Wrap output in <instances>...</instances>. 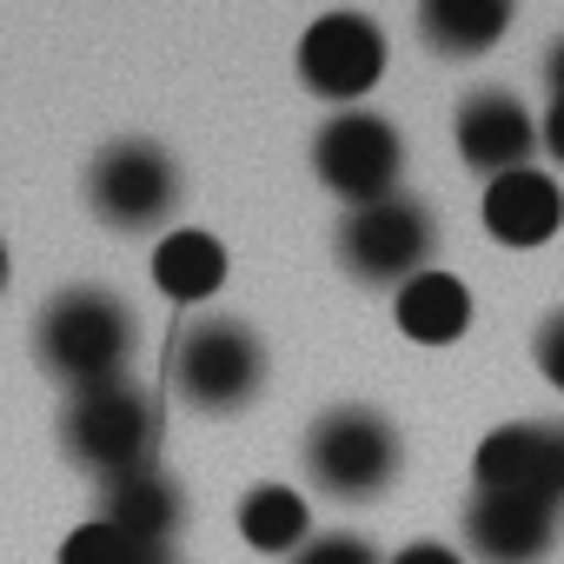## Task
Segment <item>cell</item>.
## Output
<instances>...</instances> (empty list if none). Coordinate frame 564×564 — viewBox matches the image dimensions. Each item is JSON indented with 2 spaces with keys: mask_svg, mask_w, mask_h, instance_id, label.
Wrapping results in <instances>:
<instances>
[{
  "mask_svg": "<svg viewBox=\"0 0 564 564\" xmlns=\"http://www.w3.org/2000/svg\"><path fill=\"white\" fill-rule=\"evenodd\" d=\"M133 352H140V319L107 286H67V293H54L47 313H41V326H34V359L74 399L100 392V386H120L133 372Z\"/></svg>",
  "mask_w": 564,
  "mask_h": 564,
  "instance_id": "1",
  "label": "cell"
},
{
  "mask_svg": "<svg viewBox=\"0 0 564 564\" xmlns=\"http://www.w3.org/2000/svg\"><path fill=\"white\" fill-rule=\"evenodd\" d=\"M405 471V438L372 405H333L306 432V478L339 505H372Z\"/></svg>",
  "mask_w": 564,
  "mask_h": 564,
  "instance_id": "2",
  "label": "cell"
},
{
  "mask_svg": "<svg viewBox=\"0 0 564 564\" xmlns=\"http://www.w3.org/2000/svg\"><path fill=\"white\" fill-rule=\"evenodd\" d=\"M173 392L206 412V419H226V412H246L259 392H265V346L246 319L232 313H206L180 333L173 346Z\"/></svg>",
  "mask_w": 564,
  "mask_h": 564,
  "instance_id": "3",
  "label": "cell"
},
{
  "mask_svg": "<svg viewBox=\"0 0 564 564\" xmlns=\"http://www.w3.org/2000/svg\"><path fill=\"white\" fill-rule=\"evenodd\" d=\"M346 279L359 286H412L419 272H432V252H438V219L425 199L412 193H392L379 206H352L339 219V239H333Z\"/></svg>",
  "mask_w": 564,
  "mask_h": 564,
  "instance_id": "4",
  "label": "cell"
},
{
  "mask_svg": "<svg viewBox=\"0 0 564 564\" xmlns=\"http://www.w3.org/2000/svg\"><path fill=\"white\" fill-rule=\"evenodd\" d=\"M313 173H319V186H326L333 199H346V213H352V206H379V199L405 193V186H399V173H405V140H399V127H392L386 113L346 107V113H333V120L319 127V140H313Z\"/></svg>",
  "mask_w": 564,
  "mask_h": 564,
  "instance_id": "5",
  "label": "cell"
},
{
  "mask_svg": "<svg viewBox=\"0 0 564 564\" xmlns=\"http://www.w3.org/2000/svg\"><path fill=\"white\" fill-rule=\"evenodd\" d=\"M61 452L80 471H94L100 485L153 465V405H147V392L133 379H120V386L67 399V412H61Z\"/></svg>",
  "mask_w": 564,
  "mask_h": 564,
  "instance_id": "6",
  "label": "cell"
},
{
  "mask_svg": "<svg viewBox=\"0 0 564 564\" xmlns=\"http://www.w3.org/2000/svg\"><path fill=\"white\" fill-rule=\"evenodd\" d=\"M87 206L113 232H153L180 213V166L153 140H113L87 166Z\"/></svg>",
  "mask_w": 564,
  "mask_h": 564,
  "instance_id": "7",
  "label": "cell"
},
{
  "mask_svg": "<svg viewBox=\"0 0 564 564\" xmlns=\"http://www.w3.org/2000/svg\"><path fill=\"white\" fill-rule=\"evenodd\" d=\"M300 80L306 94L333 100L339 113L359 107L386 80V28L372 14H319L300 34Z\"/></svg>",
  "mask_w": 564,
  "mask_h": 564,
  "instance_id": "8",
  "label": "cell"
},
{
  "mask_svg": "<svg viewBox=\"0 0 564 564\" xmlns=\"http://www.w3.org/2000/svg\"><path fill=\"white\" fill-rule=\"evenodd\" d=\"M478 491H511L531 505L564 511V425L557 419H511L478 438Z\"/></svg>",
  "mask_w": 564,
  "mask_h": 564,
  "instance_id": "9",
  "label": "cell"
},
{
  "mask_svg": "<svg viewBox=\"0 0 564 564\" xmlns=\"http://www.w3.org/2000/svg\"><path fill=\"white\" fill-rule=\"evenodd\" d=\"M452 140H458V160L471 173L505 180V173H524L531 153L544 147V127L531 120V107L511 94V87H478L458 100V120H452Z\"/></svg>",
  "mask_w": 564,
  "mask_h": 564,
  "instance_id": "10",
  "label": "cell"
},
{
  "mask_svg": "<svg viewBox=\"0 0 564 564\" xmlns=\"http://www.w3.org/2000/svg\"><path fill=\"white\" fill-rule=\"evenodd\" d=\"M557 518L551 505L511 498V491H471L465 498V557L471 564H544L557 551Z\"/></svg>",
  "mask_w": 564,
  "mask_h": 564,
  "instance_id": "11",
  "label": "cell"
},
{
  "mask_svg": "<svg viewBox=\"0 0 564 564\" xmlns=\"http://www.w3.org/2000/svg\"><path fill=\"white\" fill-rule=\"evenodd\" d=\"M478 213H485V232H491L498 246H511V252H531V246L557 239V226H564V193H557V180H551V173L524 166V173H505V180H491Z\"/></svg>",
  "mask_w": 564,
  "mask_h": 564,
  "instance_id": "12",
  "label": "cell"
},
{
  "mask_svg": "<svg viewBox=\"0 0 564 564\" xmlns=\"http://www.w3.org/2000/svg\"><path fill=\"white\" fill-rule=\"evenodd\" d=\"M94 518L127 531V538H140L147 551H166L180 538V524H186V498H180V485L160 465H140V471L100 485V511Z\"/></svg>",
  "mask_w": 564,
  "mask_h": 564,
  "instance_id": "13",
  "label": "cell"
},
{
  "mask_svg": "<svg viewBox=\"0 0 564 564\" xmlns=\"http://www.w3.org/2000/svg\"><path fill=\"white\" fill-rule=\"evenodd\" d=\"M392 319H399V333L412 346H458L471 333V293H465L458 272L432 265V272L412 279V286L392 293Z\"/></svg>",
  "mask_w": 564,
  "mask_h": 564,
  "instance_id": "14",
  "label": "cell"
},
{
  "mask_svg": "<svg viewBox=\"0 0 564 564\" xmlns=\"http://www.w3.org/2000/svg\"><path fill=\"white\" fill-rule=\"evenodd\" d=\"M153 286L173 300V306H199L226 286V246L199 226H173L160 246H153Z\"/></svg>",
  "mask_w": 564,
  "mask_h": 564,
  "instance_id": "15",
  "label": "cell"
},
{
  "mask_svg": "<svg viewBox=\"0 0 564 564\" xmlns=\"http://www.w3.org/2000/svg\"><path fill=\"white\" fill-rule=\"evenodd\" d=\"M511 8L505 0H425L419 8V34L438 61H478L505 41Z\"/></svg>",
  "mask_w": 564,
  "mask_h": 564,
  "instance_id": "16",
  "label": "cell"
},
{
  "mask_svg": "<svg viewBox=\"0 0 564 564\" xmlns=\"http://www.w3.org/2000/svg\"><path fill=\"white\" fill-rule=\"evenodd\" d=\"M239 538L252 544V551H265V557H293L306 538H313V524H306V498L293 491V485H252L246 498H239Z\"/></svg>",
  "mask_w": 564,
  "mask_h": 564,
  "instance_id": "17",
  "label": "cell"
},
{
  "mask_svg": "<svg viewBox=\"0 0 564 564\" xmlns=\"http://www.w3.org/2000/svg\"><path fill=\"white\" fill-rule=\"evenodd\" d=\"M160 557H166V551H147L140 538H127V531H113V524H100V518L74 524L67 544H61V564H160Z\"/></svg>",
  "mask_w": 564,
  "mask_h": 564,
  "instance_id": "18",
  "label": "cell"
},
{
  "mask_svg": "<svg viewBox=\"0 0 564 564\" xmlns=\"http://www.w3.org/2000/svg\"><path fill=\"white\" fill-rule=\"evenodd\" d=\"M286 564H386V557H379L359 531H313Z\"/></svg>",
  "mask_w": 564,
  "mask_h": 564,
  "instance_id": "19",
  "label": "cell"
},
{
  "mask_svg": "<svg viewBox=\"0 0 564 564\" xmlns=\"http://www.w3.org/2000/svg\"><path fill=\"white\" fill-rule=\"evenodd\" d=\"M531 359H538L544 386L564 392V306H551V313L538 319V333H531Z\"/></svg>",
  "mask_w": 564,
  "mask_h": 564,
  "instance_id": "20",
  "label": "cell"
},
{
  "mask_svg": "<svg viewBox=\"0 0 564 564\" xmlns=\"http://www.w3.org/2000/svg\"><path fill=\"white\" fill-rule=\"evenodd\" d=\"M386 564H465V557H458L452 544H438V538H412V544H405L399 557H386Z\"/></svg>",
  "mask_w": 564,
  "mask_h": 564,
  "instance_id": "21",
  "label": "cell"
},
{
  "mask_svg": "<svg viewBox=\"0 0 564 564\" xmlns=\"http://www.w3.org/2000/svg\"><path fill=\"white\" fill-rule=\"evenodd\" d=\"M544 87H551V100H564V34L544 47Z\"/></svg>",
  "mask_w": 564,
  "mask_h": 564,
  "instance_id": "22",
  "label": "cell"
},
{
  "mask_svg": "<svg viewBox=\"0 0 564 564\" xmlns=\"http://www.w3.org/2000/svg\"><path fill=\"white\" fill-rule=\"evenodd\" d=\"M544 153L564 166V100H551V113H544Z\"/></svg>",
  "mask_w": 564,
  "mask_h": 564,
  "instance_id": "23",
  "label": "cell"
},
{
  "mask_svg": "<svg viewBox=\"0 0 564 564\" xmlns=\"http://www.w3.org/2000/svg\"><path fill=\"white\" fill-rule=\"evenodd\" d=\"M0 293H8V239H0Z\"/></svg>",
  "mask_w": 564,
  "mask_h": 564,
  "instance_id": "24",
  "label": "cell"
},
{
  "mask_svg": "<svg viewBox=\"0 0 564 564\" xmlns=\"http://www.w3.org/2000/svg\"><path fill=\"white\" fill-rule=\"evenodd\" d=\"M160 564H173V557H160Z\"/></svg>",
  "mask_w": 564,
  "mask_h": 564,
  "instance_id": "25",
  "label": "cell"
}]
</instances>
